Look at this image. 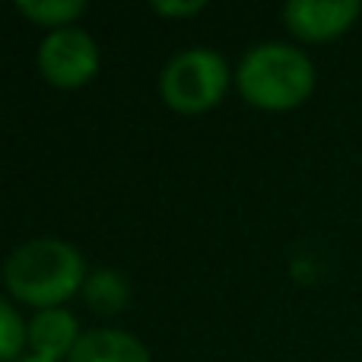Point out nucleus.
<instances>
[{"label":"nucleus","instance_id":"obj_1","mask_svg":"<svg viewBox=\"0 0 362 362\" xmlns=\"http://www.w3.org/2000/svg\"><path fill=\"white\" fill-rule=\"evenodd\" d=\"M86 264L74 245L61 238H32L13 248L4 264V283L10 296L32 308H61L86 283Z\"/></svg>","mask_w":362,"mask_h":362},{"label":"nucleus","instance_id":"obj_2","mask_svg":"<svg viewBox=\"0 0 362 362\" xmlns=\"http://www.w3.org/2000/svg\"><path fill=\"white\" fill-rule=\"evenodd\" d=\"M238 93L264 112H289L315 89V67L299 48L267 42L251 48L235 70Z\"/></svg>","mask_w":362,"mask_h":362},{"label":"nucleus","instance_id":"obj_3","mask_svg":"<svg viewBox=\"0 0 362 362\" xmlns=\"http://www.w3.org/2000/svg\"><path fill=\"white\" fill-rule=\"evenodd\" d=\"M229 89V64L210 48L178 51L159 76V93L172 112L200 115L219 105Z\"/></svg>","mask_w":362,"mask_h":362},{"label":"nucleus","instance_id":"obj_4","mask_svg":"<svg viewBox=\"0 0 362 362\" xmlns=\"http://www.w3.org/2000/svg\"><path fill=\"white\" fill-rule=\"evenodd\" d=\"M38 70L51 86L76 89L93 80L99 70V45L76 25L54 29L38 45Z\"/></svg>","mask_w":362,"mask_h":362},{"label":"nucleus","instance_id":"obj_5","mask_svg":"<svg viewBox=\"0 0 362 362\" xmlns=\"http://www.w3.org/2000/svg\"><path fill=\"white\" fill-rule=\"evenodd\" d=\"M359 13L356 0H293L283 10V19L302 42H331L356 23Z\"/></svg>","mask_w":362,"mask_h":362},{"label":"nucleus","instance_id":"obj_6","mask_svg":"<svg viewBox=\"0 0 362 362\" xmlns=\"http://www.w3.org/2000/svg\"><path fill=\"white\" fill-rule=\"evenodd\" d=\"M80 321L67 308H42L29 321V350L32 356L64 362L80 344Z\"/></svg>","mask_w":362,"mask_h":362},{"label":"nucleus","instance_id":"obj_7","mask_svg":"<svg viewBox=\"0 0 362 362\" xmlns=\"http://www.w3.org/2000/svg\"><path fill=\"white\" fill-rule=\"evenodd\" d=\"M67 362H150V353L134 334L99 327L83 334Z\"/></svg>","mask_w":362,"mask_h":362},{"label":"nucleus","instance_id":"obj_8","mask_svg":"<svg viewBox=\"0 0 362 362\" xmlns=\"http://www.w3.org/2000/svg\"><path fill=\"white\" fill-rule=\"evenodd\" d=\"M80 293H83V302L99 315H118V312H124L127 302H131V286H127V280L118 270H108V267L93 270Z\"/></svg>","mask_w":362,"mask_h":362},{"label":"nucleus","instance_id":"obj_9","mask_svg":"<svg viewBox=\"0 0 362 362\" xmlns=\"http://www.w3.org/2000/svg\"><path fill=\"white\" fill-rule=\"evenodd\" d=\"M16 10L35 25H48L54 32L74 25L86 13V4L83 0H19Z\"/></svg>","mask_w":362,"mask_h":362},{"label":"nucleus","instance_id":"obj_10","mask_svg":"<svg viewBox=\"0 0 362 362\" xmlns=\"http://www.w3.org/2000/svg\"><path fill=\"white\" fill-rule=\"evenodd\" d=\"M29 346V325L10 299L0 296V362H19V353Z\"/></svg>","mask_w":362,"mask_h":362},{"label":"nucleus","instance_id":"obj_11","mask_svg":"<svg viewBox=\"0 0 362 362\" xmlns=\"http://www.w3.org/2000/svg\"><path fill=\"white\" fill-rule=\"evenodd\" d=\"M153 10L159 13V16H194V13H200L204 10V4H200V0H187V4H175V0H172V4H165V0H159V4H153Z\"/></svg>","mask_w":362,"mask_h":362},{"label":"nucleus","instance_id":"obj_12","mask_svg":"<svg viewBox=\"0 0 362 362\" xmlns=\"http://www.w3.org/2000/svg\"><path fill=\"white\" fill-rule=\"evenodd\" d=\"M19 362H48V359H38V356H23Z\"/></svg>","mask_w":362,"mask_h":362}]
</instances>
